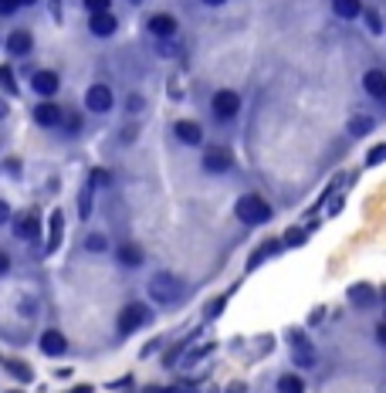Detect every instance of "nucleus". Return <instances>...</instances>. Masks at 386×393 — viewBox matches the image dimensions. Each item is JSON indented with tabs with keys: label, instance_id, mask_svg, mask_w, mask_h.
I'll return each instance as SVG.
<instances>
[{
	"label": "nucleus",
	"instance_id": "9",
	"mask_svg": "<svg viewBox=\"0 0 386 393\" xmlns=\"http://www.w3.org/2000/svg\"><path fill=\"white\" fill-rule=\"evenodd\" d=\"M61 119H65V112L51 99H44V102L34 105V122H38L41 129H54V125H61Z\"/></svg>",
	"mask_w": 386,
	"mask_h": 393
},
{
	"label": "nucleus",
	"instance_id": "19",
	"mask_svg": "<svg viewBox=\"0 0 386 393\" xmlns=\"http://www.w3.org/2000/svg\"><path fill=\"white\" fill-rule=\"evenodd\" d=\"M332 10H336L339 17H346V21H352V17H359L363 3H359V0H332Z\"/></svg>",
	"mask_w": 386,
	"mask_h": 393
},
{
	"label": "nucleus",
	"instance_id": "16",
	"mask_svg": "<svg viewBox=\"0 0 386 393\" xmlns=\"http://www.w3.org/2000/svg\"><path fill=\"white\" fill-rule=\"evenodd\" d=\"M38 217H34V214H21V217H17V224H14V234L21 237V241H34V237H38Z\"/></svg>",
	"mask_w": 386,
	"mask_h": 393
},
{
	"label": "nucleus",
	"instance_id": "25",
	"mask_svg": "<svg viewBox=\"0 0 386 393\" xmlns=\"http://www.w3.org/2000/svg\"><path fill=\"white\" fill-rule=\"evenodd\" d=\"M81 7H85L88 14H105V10L112 7V0H81Z\"/></svg>",
	"mask_w": 386,
	"mask_h": 393
},
{
	"label": "nucleus",
	"instance_id": "38",
	"mask_svg": "<svg viewBox=\"0 0 386 393\" xmlns=\"http://www.w3.org/2000/svg\"><path fill=\"white\" fill-rule=\"evenodd\" d=\"M7 116V102H0V119Z\"/></svg>",
	"mask_w": 386,
	"mask_h": 393
},
{
	"label": "nucleus",
	"instance_id": "17",
	"mask_svg": "<svg viewBox=\"0 0 386 393\" xmlns=\"http://www.w3.org/2000/svg\"><path fill=\"white\" fill-rule=\"evenodd\" d=\"M363 88L373 95V99H386V75L383 72H366V79H363Z\"/></svg>",
	"mask_w": 386,
	"mask_h": 393
},
{
	"label": "nucleus",
	"instance_id": "27",
	"mask_svg": "<svg viewBox=\"0 0 386 393\" xmlns=\"http://www.w3.org/2000/svg\"><path fill=\"white\" fill-rule=\"evenodd\" d=\"M92 190H95L92 183L81 190V217H88V210H92Z\"/></svg>",
	"mask_w": 386,
	"mask_h": 393
},
{
	"label": "nucleus",
	"instance_id": "30",
	"mask_svg": "<svg viewBox=\"0 0 386 393\" xmlns=\"http://www.w3.org/2000/svg\"><path fill=\"white\" fill-rule=\"evenodd\" d=\"M17 7H21L17 0H0V17H14V14H17Z\"/></svg>",
	"mask_w": 386,
	"mask_h": 393
},
{
	"label": "nucleus",
	"instance_id": "10",
	"mask_svg": "<svg viewBox=\"0 0 386 393\" xmlns=\"http://www.w3.org/2000/svg\"><path fill=\"white\" fill-rule=\"evenodd\" d=\"M88 31L95 34V38H112L119 31V21L112 10H105V14H92V21H88Z\"/></svg>",
	"mask_w": 386,
	"mask_h": 393
},
{
	"label": "nucleus",
	"instance_id": "5",
	"mask_svg": "<svg viewBox=\"0 0 386 393\" xmlns=\"http://www.w3.org/2000/svg\"><path fill=\"white\" fill-rule=\"evenodd\" d=\"M112 102H116V95H112V88H109V85H102V81H95V85L85 92V105H88V112L105 116V112L112 109Z\"/></svg>",
	"mask_w": 386,
	"mask_h": 393
},
{
	"label": "nucleus",
	"instance_id": "2",
	"mask_svg": "<svg viewBox=\"0 0 386 393\" xmlns=\"http://www.w3.org/2000/svg\"><path fill=\"white\" fill-rule=\"evenodd\" d=\"M183 281L176 275H156L153 281H150V299L153 302H159V305H173V302H180L183 299Z\"/></svg>",
	"mask_w": 386,
	"mask_h": 393
},
{
	"label": "nucleus",
	"instance_id": "20",
	"mask_svg": "<svg viewBox=\"0 0 386 393\" xmlns=\"http://www.w3.org/2000/svg\"><path fill=\"white\" fill-rule=\"evenodd\" d=\"M85 251H88V254H105V251H109V237L105 234H88L85 237Z\"/></svg>",
	"mask_w": 386,
	"mask_h": 393
},
{
	"label": "nucleus",
	"instance_id": "18",
	"mask_svg": "<svg viewBox=\"0 0 386 393\" xmlns=\"http://www.w3.org/2000/svg\"><path fill=\"white\" fill-rule=\"evenodd\" d=\"M61 224H65V217H61V210H54L51 214V231H48V251L51 254L61 248Z\"/></svg>",
	"mask_w": 386,
	"mask_h": 393
},
{
	"label": "nucleus",
	"instance_id": "15",
	"mask_svg": "<svg viewBox=\"0 0 386 393\" xmlns=\"http://www.w3.org/2000/svg\"><path fill=\"white\" fill-rule=\"evenodd\" d=\"M292 353H295V363H298V366H312V363H315V350L305 343V336H298V332L292 336Z\"/></svg>",
	"mask_w": 386,
	"mask_h": 393
},
{
	"label": "nucleus",
	"instance_id": "3",
	"mask_svg": "<svg viewBox=\"0 0 386 393\" xmlns=\"http://www.w3.org/2000/svg\"><path fill=\"white\" fill-rule=\"evenodd\" d=\"M150 319H153L150 305H143V302H129V305L119 312V332H122V336H132V332H139L143 325H150Z\"/></svg>",
	"mask_w": 386,
	"mask_h": 393
},
{
	"label": "nucleus",
	"instance_id": "37",
	"mask_svg": "<svg viewBox=\"0 0 386 393\" xmlns=\"http://www.w3.org/2000/svg\"><path fill=\"white\" fill-rule=\"evenodd\" d=\"M17 3H21V7H31V3H38V0H17Z\"/></svg>",
	"mask_w": 386,
	"mask_h": 393
},
{
	"label": "nucleus",
	"instance_id": "7",
	"mask_svg": "<svg viewBox=\"0 0 386 393\" xmlns=\"http://www.w3.org/2000/svg\"><path fill=\"white\" fill-rule=\"evenodd\" d=\"M146 31H150L156 41H173L176 38V31H180V24H176L173 14H153L150 24H146Z\"/></svg>",
	"mask_w": 386,
	"mask_h": 393
},
{
	"label": "nucleus",
	"instance_id": "21",
	"mask_svg": "<svg viewBox=\"0 0 386 393\" xmlns=\"http://www.w3.org/2000/svg\"><path fill=\"white\" fill-rule=\"evenodd\" d=\"M278 393H305V383H302L295 373H288V376L278 380Z\"/></svg>",
	"mask_w": 386,
	"mask_h": 393
},
{
	"label": "nucleus",
	"instance_id": "34",
	"mask_svg": "<svg viewBox=\"0 0 386 393\" xmlns=\"http://www.w3.org/2000/svg\"><path fill=\"white\" fill-rule=\"evenodd\" d=\"M302 241H305L302 231H292V234H288V244H302Z\"/></svg>",
	"mask_w": 386,
	"mask_h": 393
},
{
	"label": "nucleus",
	"instance_id": "29",
	"mask_svg": "<svg viewBox=\"0 0 386 393\" xmlns=\"http://www.w3.org/2000/svg\"><path fill=\"white\" fill-rule=\"evenodd\" d=\"M363 17H366V28H369V34H380V17H376L373 10H363Z\"/></svg>",
	"mask_w": 386,
	"mask_h": 393
},
{
	"label": "nucleus",
	"instance_id": "12",
	"mask_svg": "<svg viewBox=\"0 0 386 393\" xmlns=\"http://www.w3.org/2000/svg\"><path fill=\"white\" fill-rule=\"evenodd\" d=\"M65 350H68V339L58 329H44L41 332V353L44 356H61Z\"/></svg>",
	"mask_w": 386,
	"mask_h": 393
},
{
	"label": "nucleus",
	"instance_id": "11",
	"mask_svg": "<svg viewBox=\"0 0 386 393\" xmlns=\"http://www.w3.org/2000/svg\"><path fill=\"white\" fill-rule=\"evenodd\" d=\"M173 132H176V139L183 143V146H200L203 143V129L190 122V119H180L176 125H173Z\"/></svg>",
	"mask_w": 386,
	"mask_h": 393
},
{
	"label": "nucleus",
	"instance_id": "1",
	"mask_svg": "<svg viewBox=\"0 0 386 393\" xmlns=\"http://www.w3.org/2000/svg\"><path fill=\"white\" fill-rule=\"evenodd\" d=\"M234 214H237V221L241 224H268L271 221V207L265 196L258 194H244L237 200V207H234Z\"/></svg>",
	"mask_w": 386,
	"mask_h": 393
},
{
	"label": "nucleus",
	"instance_id": "36",
	"mask_svg": "<svg viewBox=\"0 0 386 393\" xmlns=\"http://www.w3.org/2000/svg\"><path fill=\"white\" fill-rule=\"evenodd\" d=\"M207 7H221V3H227V0H203Z\"/></svg>",
	"mask_w": 386,
	"mask_h": 393
},
{
	"label": "nucleus",
	"instance_id": "8",
	"mask_svg": "<svg viewBox=\"0 0 386 393\" xmlns=\"http://www.w3.org/2000/svg\"><path fill=\"white\" fill-rule=\"evenodd\" d=\"M31 88L38 92L41 99H54V92L61 88V79H58V72H51V68H41L31 75Z\"/></svg>",
	"mask_w": 386,
	"mask_h": 393
},
{
	"label": "nucleus",
	"instance_id": "22",
	"mask_svg": "<svg viewBox=\"0 0 386 393\" xmlns=\"http://www.w3.org/2000/svg\"><path fill=\"white\" fill-rule=\"evenodd\" d=\"M349 299L359 302V305H369V302H373V288H369V285H352V288H349Z\"/></svg>",
	"mask_w": 386,
	"mask_h": 393
},
{
	"label": "nucleus",
	"instance_id": "28",
	"mask_svg": "<svg viewBox=\"0 0 386 393\" xmlns=\"http://www.w3.org/2000/svg\"><path fill=\"white\" fill-rule=\"evenodd\" d=\"M386 159V146H376V150H369V157H366V166H376V163H383Z\"/></svg>",
	"mask_w": 386,
	"mask_h": 393
},
{
	"label": "nucleus",
	"instance_id": "26",
	"mask_svg": "<svg viewBox=\"0 0 386 393\" xmlns=\"http://www.w3.org/2000/svg\"><path fill=\"white\" fill-rule=\"evenodd\" d=\"M0 85H3L10 95H17V81H14V72H10V68H0Z\"/></svg>",
	"mask_w": 386,
	"mask_h": 393
},
{
	"label": "nucleus",
	"instance_id": "4",
	"mask_svg": "<svg viewBox=\"0 0 386 393\" xmlns=\"http://www.w3.org/2000/svg\"><path fill=\"white\" fill-rule=\"evenodd\" d=\"M210 109H214V116L221 119V122H227V119H234L241 112V95L231 92V88H221V92L210 99Z\"/></svg>",
	"mask_w": 386,
	"mask_h": 393
},
{
	"label": "nucleus",
	"instance_id": "31",
	"mask_svg": "<svg viewBox=\"0 0 386 393\" xmlns=\"http://www.w3.org/2000/svg\"><path fill=\"white\" fill-rule=\"evenodd\" d=\"M7 366H10V373H14V376H21V380H31V370H28V366H17V363H7Z\"/></svg>",
	"mask_w": 386,
	"mask_h": 393
},
{
	"label": "nucleus",
	"instance_id": "23",
	"mask_svg": "<svg viewBox=\"0 0 386 393\" xmlns=\"http://www.w3.org/2000/svg\"><path fill=\"white\" fill-rule=\"evenodd\" d=\"M61 125H65V132H68V136H78V132H81V125H85V119L78 116V112H65Z\"/></svg>",
	"mask_w": 386,
	"mask_h": 393
},
{
	"label": "nucleus",
	"instance_id": "33",
	"mask_svg": "<svg viewBox=\"0 0 386 393\" xmlns=\"http://www.w3.org/2000/svg\"><path fill=\"white\" fill-rule=\"evenodd\" d=\"M7 221H10V203L0 196V224H7Z\"/></svg>",
	"mask_w": 386,
	"mask_h": 393
},
{
	"label": "nucleus",
	"instance_id": "35",
	"mask_svg": "<svg viewBox=\"0 0 386 393\" xmlns=\"http://www.w3.org/2000/svg\"><path fill=\"white\" fill-rule=\"evenodd\" d=\"M376 339H380V343H383V346H386V322H383V325H380V329H376Z\"/></svg>",
	"mask_w": 386,
	"mask_h": 393
},
{
	"label": "nucleus",
	"instance_id": "14",
	"mask_svg": "<svg viewBox=\"0 0 386 393\" xmlns=\"http://www.w3.org/2000/svg\"><path fill=\"white\" fill-rule=\"evenodd\" d=\"M7 48H10V54H14V58L28 54V51L34 48V38H31V31H10V38H7Z\"/></svg>",
	"mask_w": 386,
	"mask_h": 393
},
{
	"label": "nucleus",
	"instance_id": "32",
	"mask_svg": "<svg viewBox=\"0 0 386 393\" xmlns=\"http://www.w3.org/2000/svg\"><path fill=\"white\" fill-rule=\"evenodd\" d=\"M7 272H10V254H7V251L0 248V278L7 275Z\"/></svg>",
	"mask_w": 386,
	"mask_h": 393
},
{
	"label": "nucleus",
	"instance_id": "24",
	"mask_svg": "<svg viewBox=\"0 0 386 393\" xmlns=\"http://www.w3.org/2000/svg\"><path fill=\"white\" fill-rule=\"evenodd\" d=\"M369 129H373V119H352V122H349V132H352V136H366Z\"/></svg>",
	"mask_w": 386,
	"mask_h": 393
},
{
	"label": "nucleus",
	"instance_id": "13",
	"mask_svg": "<svg viewBox=\"0 0 386 393\" xmlns=\"http://www.w3.org/2000/svg\"><path fill=\"white\" fill-rule=\"evenodd\" d=\"M116 258H119V265H122V268H139L146 254H143V248H139V244H122V248L116 251Z\"/></svg>",
	"mask_w": 386,
	"mask_h": 393
},
{
	"label": "nucleus",
	"instance_id": "6",
	"mask_svg": "<svg viewBox=\"0 0 386 393\" xmlns=\"http://www.w3.org/2000/svg\"><path fill=\"white\" fill-rule=\"evenodd\" d=\"M234 166V157L227 146H207V153H203V170L207 173H227Z\"/></svg>",
	"mask_w": 386,
	"mask_h": 393
}]
</instances>
